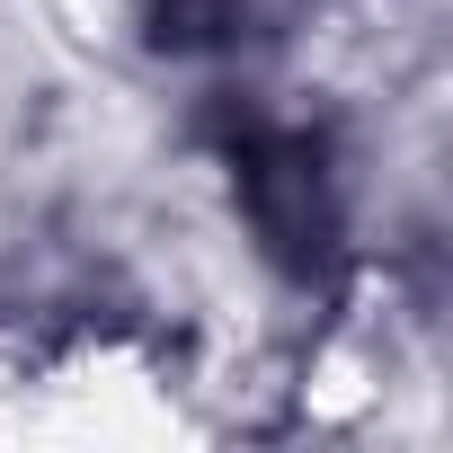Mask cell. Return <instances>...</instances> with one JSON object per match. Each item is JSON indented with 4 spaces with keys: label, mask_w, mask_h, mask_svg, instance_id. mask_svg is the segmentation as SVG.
<instances>
[{
    "label": "cell",
    "mask_w": 453,
    "mask_h": 453,
    "mask_svg": "<svg viewBox=\"0 0 453 453\" xmlns=\"http://www.w3.org/2000/svg\"><path fill=\"white\" fill-rule=\"evenodd\" d=\"M232 178H241V204L258 222V241L294 267V276H329L338 258V204H329V169H320V142L311 134H267L250 125L232 142Z\"/></svg>",
    "instance_id": "1"
}]
</instances>
